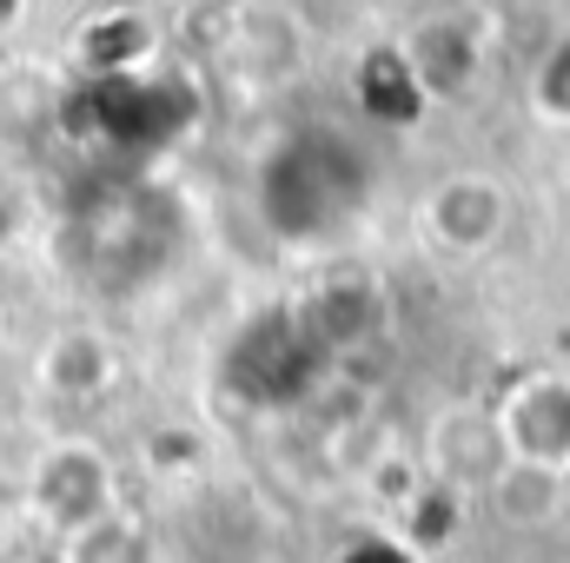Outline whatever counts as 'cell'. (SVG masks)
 <instances>
[{"label": "cell", "mask_w": 570, "mask_h": 563, "mask_svg": "<svg viewBox=\"0 0 570 563\" xmlns=\"http://www.w3.org/2000/svg\"><path fill=\"white\" fill-rule=\"evenodd\" d=\"M491 504H498V517L504 524H544V517H558V504H564V471H544V464H504L498 477H491Z\"/></svg>", "instance_id": "4"}, {"label": "cell", "mask_w": 570, "mask_h": 563, "mask_svg": "<svg viewBox=\"0 0 570 563\" xmlns=\"http://www.w3.org/2000/svg\"><path fill=\"white\" fill-rule=\"evenodd\" d=\"M498 437L518 464H544L570 471V378H531L518 385V398L504 405Z\"/></svg>", "instance_id": "1"}, {"label": "cell", "mask_w": 570, "mask_h": 563, "mask_svg": "<svg viewBox=\"0 0 570 563\" xmlns=\"http://www.w3.org/2000/svg\"><path fill=\"white\" fill-rule=\"evenodd\" d=\"M47 378L60 392H100L107 385V345L100 338H60L47 358Z\"/></svg>", "instance_id": "5"}, {"label": "cell", "mask_w": 570, "mask_h": 563, "mask_svg": "<svg viewBox=\"0 0 570 563\" xmlns=\"http://www.w3.org/2000/svg\"><path fill=\"white\" fill-rule=\"evenodd\" d=\"M538 107L551 113V120H570V40L551 53V67H544V80H538Z\"/></svg>", "instance_id": "6"}, {"label": "cell", "mask_w": 570, "mask_h": 563, "mask_svg": "<svg viewBox=\"0 0 570 563\" xmlns=\"http://www.w3.org/2000/svg\"><path fill=\"white\" fill-rule=\"evenodd\" d=\"M425 219H431V239H438L444 253H484V246L504 233V192H498L491 179H478V172L444 179V186L431 192Z\"/></svg>", "instance_id": "2"}, {"label": "cell", "mask_w": 570, "mask_h": 563, "mask_svg": "<svg viewBox=\"0 0 570 563\" xmlns=\"http://www.w3.org/2000/svg\"><path fill=\"white\" fill-rule=\"evenodd\" d=\"M40 511L60 524V531H100V511H107V464L80 444L53 451L40 464Z\"/></svg>", "instance_id": "3"}]
</instances>
